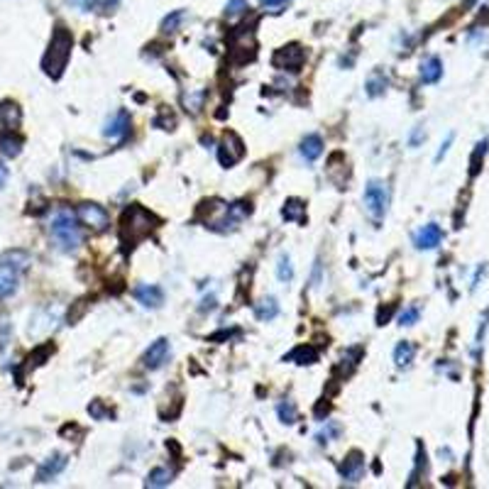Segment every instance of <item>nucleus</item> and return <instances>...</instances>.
Instances as JSON below:
<instances>
[{"label":"nucleus","mask_w":489,"mask_h":489,"mask_svg":"<svg viewBox=\"0 0 489 489\" xmlns=\"http://www.w3.org/2000/svg\"><path fill=\"white\" fill-rule=\"evenodd\" d=\"M71 49H74V34H71V30H66L64 25H56L47 44V51L42 56V71L49 79L54 81L61 79V74H64L66 64L71 59Z\"/></svg>","instance_id":"f257e3e1"},{"label":"nucleus","mask_w":489,"mask_h":489,"mask_svg":"<svg viewBox=\"0 0 489 489\" xmlns=\"http://www.w3.org/2000/svg\"><path fill=\"white\" fill-rule=\"evenodd\" d=\"M159 228V218L154 213H149L142 205H130V208L122 213L120 220V243L122 247H135L140 240L149 238L154 230Z\"/></svg>","instance_id":"f03ea898"},{"label":"nucleus","mask_w":489,"mask_h":489,"mask_svg":"<svg viewBox=\"0 0 489 489\" xmlns=\"http://www.w3.org/2000/svg\"><path fill=\"white\" fill-rule=\"evenodd\" d=\"M49 235L61 252H74L76 247L81 245V240H84L79 218H76V210L64 208V205L56 208L54 218H51V223H49Z\"/></svg>","instance_id":"7ed1b4c3"},{"label":"nucleus","mask_w":489,"mask_h":489,"mask_svg":"<svg viewBox=\"0 0 489 489\" xmlns=\"http://www.w3.org/2000/svg\"><path fill=\"white\" fill-rule=\"evenodd\" d=\"M228 54L235 64H247L257 56L255 30L250 27H235L228 34Z\"/></svg>","instance_id":"20e7f679"},{"label":"nucleus","mask_w":489,"mask_h":489,"mask_svg":"<svg viewBox=\"0 0 489 489\" xmlns=\"http://www.w3.org/2000/svg\"><path fill=\"white\" fill-rule=\"evenodd\" d=\"M389 186L379 179H372V182L364 186V208H367L369 218L374 223H382L384 215L389 210Z\"/></svg>","instance_id":"39448f33"},{"label":"nucleus","mask_w":489,"mask_h":489,"mask_svg":"<svg viewBox=\"0 0 489 489\" xmlns=\"http://www.w3.org/2000/svg\"><path fill=\"white\" fill-rule=\"evenodd\" d=\"M76 218H79L81 225L91 228L94 233H106V230L110 228V213H108L101 203H91V201L79 203V208H76Z\"/></svg>","instance_id":"423d86ee"},{"label":"nucleus","mask_w":489,"mask_h":489,"mask_svg":"<svg viewBox=\"0 0 489 489\" xmlns=\"http://www.w3.org/2000/svg\"><path fill=\"white\" fill-rule=\"evenodd\" d=\"M243 157H245V142L240 140L238 132L228 130L218 142V162H220V167H225V169L235 167V164H238Z\"/></svg>","instance_id":"0eeeda50"},{"label":"nucleus","mask_w":489,"mask_h":489,"mask_svg":"<svg viewBox=\"0 0 489 489\" xmlns=\"http://www.w3.org/2000/svg\"><path fill=\"white\" fill-rule=\"evenodd\" d=\"M303 61H306V51H303L301 44H296V42L277 49L274 56H272L274 69H281V71H301Z\"/></svg>","instance_id":"6e6552de"},{"label":"nucleus","mask_w":489,"mask_h":489,"mask_svg":"<svg viewBox=\"0 0 489 489\" xmlns=\"http://www.w3.org/2000/svg\"><path fill=\"white\" fill-rule=\"evenodd\" d=\"M169 355H172V348H169V341L167 338H157L149 348L145 350V357H142V364H145V369H159L167 364Z\"/></svg>","instance_id":"1a4fd4ad"},{"label":"nucleus","mask_w":489,"mask_h":489,"mask_svg":"<svg viewBox=\"0 0 489 489\" xmlns=\"http://www.w3.org/2000/svg\"><path fill=\"white\" fill-rule=\"evenodd\" d=\"M66 465H69V457L61 455V452H54V455H49L47 460L39 465L37 475H34V482L37 485H44V482H51L54 477H59L61 472L66 470Z\"/></svg>","instance_id":"9d476101"},{"label":"nucleus","mask_w":489,"mask_h":489,"mask_svg":"<svg viewBox=\"0 0 489 489\" xmlns=\"http://www.w3.org/2000/svg\"><path fill=\"white\" fill-rule=\"evenodd\" d=\"M362 472H364V455L360 450H350L345 455V460L341 462V477L350 485L362 480Z\"/></svg>","instance_id":"9b49d317"},{"label":"nucleus","mask_w":489,"mask_h":489,"mask_svg":"<svg viewBox=\"0 0 489 489\" xmlns=\"http://www.w3.org/2000/svg\"><path fill=\"white\" fill-rule=\"evenodd\" d=\"M127 132H130V113L122 108V110H118L115 115L106 122L103 137H108V140H122Z\"/></svg>","instance_id":"f8f14e48"},{"label":"nucleus","mask_w":489,"mask_h":489,"mask_svg":"<svg viewBox=\"0 0 489 489\" xmlns=\"http://www.w3.org/2000/svg\"><path fill=\"white\" fill-rule=\"evenodd\" d=\"M443 243V228L436 223H428L414 235L416 250H436Z\"/></svg>","instance_id":"ddd939ff"},{"label":"nucleus","mask_w":489,"mask_h":489,"mask_svg":"<svg viewBox=\"0 0 489 489\" xmlns=\"http://www.w3.org/2000/svg\"><path fill=\"white\" fill-rule=\"evenodd\" d=\"M23 122V110L15 101L0 103V132H13Z\"/></svg>","instance_id":"4468645a"},{"label":"nucleus","mask_w":489,"mask_h":489,"mask_svg":"<svg viewBox=\"0 0 489 489\" xmlns=\"http://www.w3.org/2000/svg\"><path fill=\"white\" fill-rule=\"evenodd\" d=\"M132 296H135L137 303H142L145 308H159L164 303V291L162 286L157 284H140L132 289Z\"/></svg>","instance_id":"2eb2a0df"},{"label":"nucleus","mask_w":489,"mask_h":489,"mask_svg":"<svg viewBox=\"0 0 489 489\" xmlns=\"http://www.w3.org/2000/svg\"><path fill=\"white\" fill-rule=\"evenodd\" d=\"M30 265H32V255L27 250H8L0 255V267L18 272V274H23Z\"/></svg>","instance_id":"dca6fc26"},{"label":"nucleus","mask_w":489,"mask_h":489,"mask_svg":"<svg viewBox=\"0 0 489 489\" xmlns=\"http://www.w3.org/2000/svg\"><path fill=\"white\" fill-rule=\"evenodd\" d=\"M281 362L313 364V362H318V348H313V345H298V348H293L289 355L281 357Z\"/></svg>","instance_id":"f3484780"},{"label":"nucleus","mask_w":489,"mask_h":489,"mask_svg":"<svg viewBox=\"0 0 489 489\" xmlns=\"http://www.w3.org/2000/svg\"><path fill=\"white\" fill-rule=\"evenodd\" d=\"M443 79V61L440 56H428V59L421 64V84H438Z\"/></svg>","instance_id":"a211bd4d"},{"label":"nucleus","mask_w":489,"mask_h":489,"mask_svg":"<svg viewBox=\"0 0 489 489\" xmlns=\"http://www.w3.org/2000/svg\"><path fill=\"white\" fill-rule=\"evenodd\" d=\"M298 149H301V157L306 159V162H316L323 154V137L318 135V132H311V135L303 137Z\"/></svg>","instance_id":"6ab92c4d"},{"label":"nucleus","mask_w":489,"mask_h":489,"mask_svg":"<svg viewBox=\"0 0 489 489\" xmlns=\"http://www.w3.org/2000/svg\"><path fill=\"white\" fill-rule=\"evenodd\" d=\"M281 218L286 223H306V203L298 198H289L281 208Z\"/></svg>","instance_id":"aec40b11"},{"label":"nucleus","mask_w":489,"mask_h":489,"mask_svg":"<svg viewBox=\"0 0 489 489\" xmlns=\"http://www.w3.org/2000/svg\"><path fill=\"white\" fill-rule=\"evenodd\" d=\"M416 357V345L409 343V341H401L399 345L394 348V364L399 369H406Z\"/></svg>","instance_id":"412c9836"},{"label":"nucleus","mask_w":489,"mask_h":489,"mask_svg":"<svg viewBox=\"0 0 489 489\" xmlns=\"http://www.w3.org/2000/svg\"><path fill=\"white\" fill-rule=\"evenodd\" d=\"M23 137L13 135V132H5V135H0V154L8 159H15L20 152H23Z\"/></svg>","instance_id":"4be33fe9"},{"label":"nucleus","mask_w":489,"mask_h":489,"mask_svg":"<svg viewBox=\"0 0 489 489\" xmlns=\"http://www.w3.org/2000/svg\"><path fill=\"white\" fill-rule=\"evenodd\" d=\"M172 480H174V470H172V467H154V470H149L145 485L159 489V487H169V485H172Z\"/></svg>","instance_id":"5701e85b"},{"label":"nucleus","mask_w":489,"mask_h":489,"mask_svg":"<svg viewBox=\"0 0 489 489\" xmlns=\"http://www.w3.org/2000/svg\"><path fill=\"white\" fill-rule=\"evenodd\" d=\"M255 316L260 318V321H274V318L279 316V303H277V298L274 296L262 298L255 306Z\"/></svg>","instance_id":"b1692460"},{"label":"nucleus","mask_w":489,"mask_h":489,"mask_svg":"<svg viewBox=\"0 0 489 489\" xmlns=\"http://www.w3.org/2000/svg\"><path fill=\"white\" fill-rule=\"evenodd\" d=\"M18 279H20L18 272L5 269V267H0V298L13 296V293L18 291Z\"/></svg>","instance_id":"393cba45"},{"label":"nucleus","mask_w":489,"mask_h":489,"mask_svg":"<svg viewBox=\"0 0 489 489\" xmlns=\"http://www.w3.org/2000/svg\"><path fill=\"white\" fill-rule=\"evenodd\" d=\"M487 152H489V140L485 137V140L477 142L475 152H472V157H470V174H472V177H477V174H480L482 164H485Z\"/></svg>","instance_id":"a878e982"},{"label":"nucleus","mask_w":489,"mask_h":489,"mask_svg":"<svg viewBox=\"0 0 489 489\" xmlns=\"http://www.w3.org/2000/svg\"><path fill=\"white\" fill-rule=\"evenodd\" d=\"M277 416H279L281 424L293 426V424L298 421V409H296V404H293L291 399L279 401V406H277Z\"/></svg>","instance_id":"bb28decb"},{"label":"nucleus","mask_w":489,"mask_h":489,"mask_svg":"<svg viewBox=\"0 0 489 489\" xmlns=\"http://www.w3.org/2000/svg\"><path fill=\"white\" fill-rule=\"evenodd\" d=\"M364 89H367V96L369 98L382 96L384 91H387V76H384L382 71H374V74L367 79V86H364Z\"/></svg>","instance_id":"cd10ccee"},{"label":"nucleus","mask_w":489,"mask_h":489,"mask_svg":"<svg viewBox=\"0 0 489 489\" xmlns=\"http://www.w3.org/2000/svg\"><path fill=\"white\" fill-rule=\"evenodd\" d=\"M71 5L81 8L84 13H91V10H113L118 5V0H69Z\"/></svg>","instance_id":"c85d7f7f"},{"label":"nucleus","mask_w":489,"mask_h":489,"mask_svg":"<svg viewBox=\"0 0 489 489\" xmlns=\"http://www.w3.org/2000/svg\"><path fill=\"white\" fill-rule=\"evenodd\" d=\"M184 15H186V13H184V10H172V13H169L167 18L162 20V27H159V30H162L164 34L177 32L179 25H182V20H184Z\"/></svg>","instance_id":"c756f323"},{"label":"nucleus","mask_w":489,"mask_h":489,"mask_svg":"<svg viewBox=\"0 0 489 489\" xmlns=\"http://www.w3.org/2000/svg\"><path fill=\"white\" fill-rule=\"evenodd\" d=\"M277 279H279L281 284H289L293 279V267H291L289 255H281L279 262H277Z\"/></svg>","instance_id":"7c9ffc66"},{"label":"nucleus","mask_w":489,"mask_h":489,"mask_svg":"<svg viewBox=\"0 0 489 489\" xmlns=\"http://www.w3.org/2000/svg\"><path fill=\"white\" fill-rule=\"evenodd\" d=\"M343 433V428H341V424H333V421H326V428H321L316 433V440L321 443H331L333 438H338V436Z\"/></svg>","instance_id":"2f4dec72"},{"label":"nucleus","mask_w":489,"mask_h":489,"mask_svg":"<svg viewBox=\"0 0 489 489\" xmlns=\"http://www.w3.org/2000/svg\"><path fill=\"white\" fill-rule=\"evenodd\" d=\"M421 318V308L419 306H409L399 313V326L401 328H409V326H416Z\"/></svg>","instance_id":"473e14b6"},{"label":"nucleus","mask_w":489,"mask_h":489,"mask_svg":"<svg viewBox=\"0 0 489 489\" xmlns=\"http://www.w3.org/2000/svg\"><path fill=\"white\" fill-rule=\"evenodd\" d=\"M247 10H250L247 0H228V5H225V18L235 20V18H240V15H245Z\"/></svg>","instance_id":"72a5a7b5"},{"label":"nucleus","mask_w":489,"mask_h":489,"mask_svg":"<svg viewBox=\"0 0 489 489\" xmlns=\"http://www.w3.org/2000/svg\"><path fill=\"white\" fill-rule=\"evenodd\" d=\"M421 472H426V450H424V445L419 443V450H416V470L411 472V482H409V485H416V480H419Z\"/></svg>","instance_id":"f704fd0d"},{"label":"nucleus","mask_w":489,"mask_h":489,"mask_svg":"<svg viewBox=\"0 0 489 489\" xmlns=\"http://www.w3.org/2000/svg\"><path fill=\"white\" fill-rule=\"evenodd\" d=\"M89 414L94 416L96 421H103V419H108V416H110V409H106V406H103V401H91L89 404Z\"/></svg>","instance_id":"c9c22d12"},{"label":"nucleus","mask_w":489,"mask_h":489,"mask_svg":"<svg viewBox=\"0 0 489 489\" xmlns=\"http://www.w3.org/2000/svg\"><path fill=\"white\" fill-rule=\"evenodd\" d=\"M426 140V130H424V125H416L414 130H411V135H409V147H421V142Z\"/></svg>","instance_id":"e433bc0d"},{"label":"nucleus","mask_w":489,"mask_h":489,"mask_svg":"<svg viewBox=\"0 0 489 489\" xmlns=\"http://www.w3.org/2000/svg\"><path fill=\"white\" fill-rule=\"evenodd\" d=\"M487 326H489V308L485 311V316H482V321H480V328H477V338H475V345H477V350L482 348V343H485V333H487Z\"/></svg>","instance_id":"4c0bfd02"},{"label":"nucleus","mask_w":489,"mask_h":489,"mask_svg":"<svg viewBox=\"0 0 489 489\" xmlns=\"http://www.w3.org/2000/svg\"><path fill=\"white\" fill-rule=\"evenodd\" d=\"M184 103L191 106V113H198L203 108V91H198L196 96H184Z\"/></svg>","instance_id":"58836bf2"},{"label":"nucleus","mask_w":489,"mask_h":489,"mask_svg":"<svg viewBox=\"0 0 489 489\" xmlns=\"http://www.w3.org/2000/svg\"><path fill=\"white\" fill-rule=\"evenodd\" d=\"M452 140H455V135H452V132L445 137V140H443V145H440V149H438V154H436V164H440V162H443V157H445V154H447V149H450Z\"/></svg>","instance_id":"ea45409f"},{"label":"nucleus","mask_w":489,"mask_h":489,"mask_svg":"<svg viewBox=\"0 0 489 489\" xmlns=\"http://www.w3.org/2000/svg\"><path fill=\"white\" fill-rule=\"evenodd\" d=\"M391 313H394V306H389L387 311H384V308H379V313H377V326H384V323H387L389 318H391Z\"/></svg>","instance_id":"a19ab883"},{"label":"nucleus","mask_w":489,"mask_h":489,"mask_svg":"<svg viewBox=\"0 0 489 489\" xmlns=\"http://www.w3.org/2000/svg\"><path fill=\"white\" fill-rule=\"evenodd\" d=\"M289 0H260V5L262 8H267V10H277V8H281V5H286Z\"/></svg>","instance_id":"79ce46f5"},{"label":"nucleus","mask_w":489,"mask_h":489,"mask_svg":"<svg viewBox=\"0 0 489 489\" xmlns=\"http://www.w3.org/2000/svg\"><path fill=\"white\" fill-rule=\"evenodd\" d=\"M485 272H487V265H485V262H482V265L477 267V272H475V279H472V286H470L472 291L477 289V284H480V279H482V277H485Z\"/></svg>","instance_id":"37998d69"},{"label":"nucleus","mask_w":489,"mask_h":489,"mask_svg":"<svg viewBox=\"0 0 489 489\" xmlns=\"http://www.w3.org/2000/svg\"><path fill=\"white\" fill-rule=\"evenodd\" d=\"M235 333H238V331H220V333H215V336H210L208 341L218 343V341H225V338H228V341H230V338H233Z\"/></svg>","instance_id":"c03bdc74"},{"label":"nucleus","mask_w":489,"mask_h":489,"mask_svg":"<svg viewBox=\"0 0 489 489\" xmlns=\"http://www.w3.org/2000/svg\"><path fill=\"white\" fill-rule=\"evenodd\" d=\"M213 308H215V296H208V298H203V303L198 306V311L205 313V311H213Z\"/></svg>","instance_id":"a18cd8bd"},{"label":"nucleus","mask_w":489,"mask_h":489,"mask_svg":"<svg viewBox=\"0 0 489 489\" xmlns=\"http://www.w3.org/2000/svg\"><path fill=\"white\" fill-rule=\"evenodd\" d=\"M8 177H10V174H8V167H5V164H0V189L5 186V182H8Z\"/></svg>","instance_id":"49530a36"},{"label":"nucleus","mask_w":489,"mask_h":489,"mask_svg":"<svg viewBox=\"0 0 489 489\" xmlns=\"http://www.w3.org/2000/svg\"><path fill=\"white\" fill-rule=\"evenodd\" d=\"M328 411H331V404H321L316 409V416H318V419H323V414H328Z\"/></svg>","instance_id":"de8ad7c7"}]
</instances>
